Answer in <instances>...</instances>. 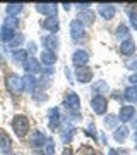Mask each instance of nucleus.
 Instances as JSON below:
<instances>
[{
    "instance_id": "nucleus-34",
    "label": "nucleus",
    "mask_w": 137,
    "mask_h": 155,
    "mask_svg": "<svg viewBox=\"0 0 137 155\" xmlns=\"http://www.w3.org/2000/svg\"><path fill=\"white\" fill-rule=\"evenodd\" d=\"M79 155H96V152L91 147H88V145H82L79 148Z\"/></svg>"
},
{
    "instance_id": "nucleus-9",
    "label": "nucleus",
    "mask_w": 137,
    "mask_h": 155,
    "mask_svg": "<svg viewBox=\"0 0 137 155\" xmlns=\"http://www.w3.org/2000/svg\"><path fill=\"white\" fill-rule=\"evenodd\" d=\"M70 35H72V40H74V41H79V40L86 35L84 33V26H82L77 19L70 22Z\"/></svg>"
},
{
    "instance_id": "nucleus-26",
    "label": "nucleus",
    "mask_w": 137,
    "mask_h": 155,
    "mask_svg": "<svg viewBox=\"0 0 137 155\" xmlns=\"http://www.w3.org/2000/svg\"><path fill=\"white\" fill-rule=\"evenodd\" d=\"M123 98H125L127 102H137V88H134V86L125 88V91H123Z\"/></svg>"
},
{
    "instance_id": "nucleus-13",
    "label": "nucleus",
    "mask_w": 137,
    "mask_h": 155,
    "mask_svg": "<svg viewBox=\"0 0 137 155\" xmlns=\"http://www.w3.org/2000/svg\"><path fill=\"white\" fill-rule=\"evenodd\" d=\"M134 114H135V109L132 105H123L120 109V112H118V121H122V122L130 121L132 117H134Z\"/></svg>"
},
{
    "instance_id": "nucleus-30",
    "label": "nucleus",
    "mask_w": 137,
    "mask_h": 155,
    "mask_svg": "<svg viewBox=\"0 0 137 155\" xmlns=\"http://www.w3.org/2000/svg\"><path fill=\"white\" fill-rule=\"evenodd\" d=\"M72 138H74V127H67L65 131L62 133V141L64 143H70Z\"/></svg>"
},
{
    "instance_id": "nucleus-33",
    "label": "nucleus",
    "mask_w": 137,
    "mask_h": 155,
    "mask_svg": "<svg viewBox=\"0 0 137 155\" xmlns=\"http://www.w3.org/2000/svg\"><path fill=\"white\" fill-rule=\"evenodd\" d=\"M117 122H118V117H117V116H111V114H110V116L104 117V124L110 126V127H115Z\"/></svg>"
},
{
    "instance_id": "nucleus-41",
    "label": "nucleus",
    "mask_w": 137,
    "mask_h": 155,
    "mask_svg": "<svg viewBox=\"0 0 137 155\" xmlns=\"http://www.w3.org/2000/svg\"><path fill=\"white\" fill-rule=\"evenodd\" d=\"M34 50H36V45L31 41V43H29V52H34Z\"/></svg>"
},
{
    "instance_id": "nucleus-23",
    "label": "nucleus",
    "mask_w": 137,
    "mask_h": 155,
    "mask_svg": "<svg viewBox=\"0 0 137 155\" xmlns=\"http://www.w3.org/2000/svg\"><path fill=\"white\" fill-rule=\"evenodd\" d=\"M22 81H24V90L29 91V93H34V90H36V79H34V76H26Z\"/></svg>"
},
{
    "instance_id": "nucleus-14",
    "label": "nucleus",
    "mask_w": 137,
    "mask_h": 155,
    "mask_svg": "<svg viewBox=\"0 0 137 155\" xmlns=\"http://www.w3.org/2000/svg\"><path fill=\"white\" fill-rule=\"evenodd\" d=\"M98 12L101 14V17L103 19H111V17L115 16V7L110 5V4H99L98 5Z\"/></svg>"
},
{
    "instance_id": "nucleus-10",
    "label": "nucleus",
    "mask_w": 137,
    "mask_h": 155,
    "mask_svg": "<svg viewBox=\"0 0 137 155\" xmlns=\"http://www.w3.org/2000/svg\"><path fill=\"white\" fill-rule=\"evenodd\" d=\"M57 4H36V11L39 12V14H45V16H57Z\"/></svg>"
},
{
    "instance_id": "nucleus-12",
    "label": "nucleus",
    "mask_w": 137,
    "mask_h": 155,
    "mask_svg": "<svg viewBox=\"0 0 137 155\" xmlns=\"http://www.w3.org/2000/svg\"><path fill=\"white\" fill-rule=\"evenodd\" d=\"M48 119H50V127L55 129V127L60 126V121H62V116H60V110L57 107H51L48 110Z\"/></svg>"
},
{
    "instance_id": "nucleus-37",
    "label": "nucleus",
    "mask_w": 137,
    "mask_h": 155,
    "mask_svg": "<svg viewBox=\"0 0 137 155\" xmlns=\"http://www.w3.org/2000/svg\"><path fill=\"white\" fill-rule=\"evenodd\" d=\"M48 84H50V79H43V81L39 79V86H41V88H46Z\"/></svg>"
},
{
    "instance_id": "nucleus-11",
    "label": "nucleus",
    "mask_w": 137,
    "mask_h": 155,
    "mask_svg": "<svg viewBox=\"0 0 137 155\" xmlns=\"http://www.w3.org/2000/svg\"><path fill=\"white\" fill-rule=\"evenodd\" d=\"M64 105L69 109V110H79V107H81V100L77 97L76 93H69L64 100Z\"/></svg>"
},
{
    "instance_id": "nucleus-29",
    "label": "nucleus",
    "mask_w": 137,
    "mask_h": 155,
    "mask_svg": "<svg viewBox=\"0 0 137 155\" xmlns=\"http://www.w3.org/2000/svg\"><path fill=\"white\" fill-rule=\"evenodd\" d=\"M12 57H14V61L16 62H24L27 59V52L26 50H22V48H19V50H16V52L12 54Z\"/></svg>"
},
{
    "instance_id": "nucleus-39",
    "label": "nucleus",
    "mask_w": 137,
    "mask_h": 155,
    "mask_svg": "<svg viewBox=\"0 0 137 155\" xmlns=\"http://www.w3.org/2000/svg\"><path fill=\"white\" fill-rule=\"evenodd\" d=\"M108 155H120V152H118V150H115V148H110Z\"/></svg>"
},
{
    "instance_id": "nucleus-8",
    "label": "nucleus",
    "mask_w": 137,
    "mask_h": 155,
    "mask_svg": "<svg viewBox=\"0 0 137 155\" xmlns=\"http://www.w3.org/2000/svg\"><path fill=\"white\" fill-rule=\"evenodd\" d=\"M88 61H89V54L86 52V50H76V52H74V55H72V62H74L77 67L86 66Z\"/></svg>"
},
{
    "instance_id": "nucleus-20",
    "label": "nucleus",
    "mask_w": 137,
    "mask_h": 155,
    "mask_svg": "<svg viewBox=\"0 0 137 155\" xmlns=\"http://www.w3.org/2000/svg\"><path fill=\"white\" fill-rule=\"evenodd\" d=\"M55 62H57L55 52H48V50H43L41 52V64L43 66H53Z\"/></svg>"
},
{
    "instance_id": "nucleus-24",
    "label": "nucleus",
    "mask_w": 137,
    "mask_h": 155,
    "mask_svg": "<svg viewBox=\"0 0 137 155\" xmlns=\"http://www.w3.org/2000/svg\"><path fill=\"white\" fill-rule=\"evenodd\" d=\"M115 35H117V38H118V40L125 41V40H129V35H130V31H129V28H127L125 24H120V26L117 28Z\"/></svg>"
},
{
    "instance_id": "nucleus-15",
    "label": "nucleus",
    "mask_w": 137,
    "mask_h": 155,
    "mask_svg": "<svg viewBox=\"0 0 137 155\" xmlns=\"http://www.w3.org/2000/svg\"><path fill=\"white\" fill-rule=\"evenodd\" d=\"M12 148V140L9 134L0 133V153H9Z\"/></svg>"
},
{
    "instance_id": "nucleus-44",
    "label": "nucleus",
    "mask_w": 137,
    "mask_h": 155,
    "mask_svg": "<svg viewBox=\"0 0 137 155\" xmlns=\"http://www.w3.org/2000/svg\"><path fill=\"white\" fill-rule=\"evenodd\" d=\"M96 155H103V153H96Z\"/></svg>"
},
{
    "instance_id": "nucleus-21",
    "label": "nucleus",
    "mask_w": 137,
    "mask_h": 155,
    "mask_svg": "<svg viewBox=\"0 0 137 155\" xmlns=\"http://www.w3.org/2000/svg\"><path fill=\"white\" fill-rule=\"evenodd\" d=\"M14 36H16V29H11V28L2 26V29H0V40H2V41L9 43V41L14 38Z\"/></svg>"
},
{
    "instance_id": "nucleus-5",
    "label": "nucleus",
    "mask_w": 137,
    "mask_h": 155,
    "mask_svg": "<svg viewBox=\"0 0 137 155\" xmlns=\"http://www.w3.org/2000/svg\"><path fill=\"white\" fill-rule=\"evenodd\" d=\"M22 67H24V71L29 72V74H36V72L41 71V64H39V61L34 59V57H27L26 61L22 62Z\"/></svg>"
},
{
    "instance_id": "nucleus-27",
    "label": "nucleus",
    "mask_w": 137,
    "mask_h": 155,
    "mask_svg": "<svg viewBox=\"0 0 137 155\" xmlns=\"http://www.w3.org/2000/svg\"><path fill=\"white\" fill-rule=\"evenodd\" d=\"M108 84L104 83V81H96V83L93 84V91H94V95H101V93H104V91H108Z\"/></svg>"
},
{
    "instance_id": "nucleus-42",
    "label": "nucleus",
    "mask_w": 137,
    "mask_h": 155,
    "mask_svg": "<svg viewBox=\"0 0 137 155\" xmlns=\"http://www.w3.org/2000/svg\"><path fill=\"white\" fill-rule=\"evenodd\" d=\"M33 155H43V152H41V153H39L38 150H34V152H33Z\"/></svg>"
},
{
    "instance_id": "nucleus-6",
    "label": "nucleus",
    "mask_w": 137,
    "mask_h": 155,
    "mask_svg": "<svg viewBox=\"0 0 137 155\" xmlns=\"http://www.w3.org/2000/svg\"><path fill=\"white\" fill-rule=\"evenodd\" d=\"M76 76H77V81H79V83H82V84H84V83H89V81L93 79V71H91L88 66L77 67Z\"/></svg>"
},
{
    "instance_id": "nucleus-16",
    "label": "nucleus",
    "mask_w": 137,
    "mask_h": 155,
    "mask_svg": "<svg viewBox=\"0 0 137 155\" xmlns=\"http://www.w3.org/2000/svg\"><path fill=\"white\" fill-rule=\"evenodd\" d=\"M41 26H43L45 29L51 31V33H57V31H58V19H57V16L46 17V19L41 22Z\"/></svg>"
},
{
    "instance_id": "nucleus-4",
    "label": "nucleus",
    "mask_w": 137,
    "mask_h": 155,
    "mask_svg": "<svg viewBox=\"0 0 137 155\" xmlns=\"http://www.w3.org/2000/svg\"><path fill=\"white\" fill-rule=\"evenodd\" d=\"M46 136H45V133L41 131V129H36V131H33V133L29 134V143H31V147H33L34 150L39 148V147H45V143H46Z\"/></svg>"
},
{
    "instance_id": "nucleus-31",
    "label": "nucleus",
    "mask_w": 137,
    "mask_h": 155,
    "mask_svg": "<svg viewBox=\"0 0 137 155\" xmlns=\"http://www.w3.org/2000/svg\"><path fill=\"white\" fill-rule=\"evenodd\" d=\"M17 24H19V21H17V17H7L5 21H4V24L2 26H5V28H11V29H16Z\"/></svg>"
},
{
    "instance_id": "nucleus-28",
    "label": "nucleus",
    "mask_w": 137,
    "mask_h": 155,
    "mask_svg": "<svg viewBox=\"0 0 137 155\" xmlns=\"http://www.w3.org/2000/svg\"><path fill=\"white\" fill-rule=\"evenodd\" d=\"M22 41H24V36L21 33H16V36L9 41V48H19L22 45Z\"/></svg>"
},
{
    "instance_id": "nucleus-7",
    "label": "nucleus",
    "mask_w": 137,
    "mask_h": 155,
    "mask_svg": "<svg viewBox=\"0 0 137 155\" xmlns=\"http://www.w3.org/2000/svg\"><path fill=\"white\" fill-rule=\"evenodd\" d=\"M94 12L91 11V9H81V11H79V19H77V21L81 22L82 26H91V24H93L94 22Z\"/></svg>"
},
{
    "instance_id": "nucleus-35",
    "label": "nucleus",
    "mask_w": 137,
    "mask_h": 155,
    "mask_svg": "<svg viewBox=\"0 0 137 155\" xmlns=\"http://www.w3.org/2000/svg\"><path fill=\"white\" fill-rule=\"evenodd\" d=\"M129 81H130V84L134 88H137V72H132L130 76H129Z\"/></svg>"
},
{
    "instance_id": "nucleus-43",
    "label": "nucleus",
    "mask_w": 137,
    "mask_h": 155,
    "mask_svg": "<svg viewBox=\"0 0 137 155\" xmlns=\"http://www.w3.org/2000/svg\"><path fill=\"white\" fill-rule=\"evenodd\" d=\"M134 140H135V143H137V131H135V134H134Z\"/></svg>"
},
{
    "instance_id": "nucleus-19",
    "label": "nucleus",
    "mask_w": 137,
    "mask_h": 155,
    "mask_svg": "<svg viewBox=\"0 0 137 155\" xmlns=\"http://www.w3.org/2000/svg\"><path fill=\"white\" fill-rule=\"evenodd\" d=\"M127 136H129V127L127 126H118L115 129V133H113V138H115V141H118V143H123L127 140Z\"/></svg>"
},
{
    "instance_id": "nucleus-18",
    "label": "nucleus",
    "mask_w": 137,
    "mask_h": 155,
    "mask_svg": "<svg viewBox=\"0 0 137 155\" xmlns=\"http://www.w3.org/2000/svg\"><path fill=\"white\" fill-rule=\"evenodd\" d=\"M43 43H45V48L48 50V52H53V50L58 48V36L57 35H48L46 38L43 40Z\"/></svg>"
},
{
    "instance_id": "nucleus-36",
    "label": "nucleus",
    "mask_w": 137,
    "mask_h": 155,
    "mask_svg": "<svg viewBox=\"0 0 137 155\" xmlns=\"http://www.w3.org/2000/svg\"><path fill=\"white\" fill-rule=\"evenodd\" d=\"M125 67H127V69H134V71H135V69H137V59H132V61H129V62L125 64Z\"/></svg>"
},
{
    "instance_id": "nucleus-25",
    "label": "nucleus",
    "mask_w": 137,
    "mask_h": 155,
    "mask_svg": "<svg viewBox=\"0 0 137 155\" xmlns=\"http://www.w3.org/2000/svg\"><path fill=\"white\" fill-rule=\"evenodd\" d=\"M127 14H129V19L132 22V28L137 29V5H129L127 7Z\"/></svg>"
},
{
    "instance_id": "nucleus-32",
    "label": "nucleus",
    "mask_w": 137,
    "mask_h": 155,
    "mask_svg": "<svg viewBox=\"0 0 137 155\" xmlns=\"http://www.w3.org/2000/svg\"><path fill=\"white\" fill-rule=\"evenodd\" d=\"M45 152H46V155H53L55 153V143H53L51 138L46 140V143H45Z\"/></svg>"
},
{
    "instance_id": "nucleus-1",
    "label": "nucleus",
    "mask_w": 137,
    "mask_h": 155,
    "mask_svg": "<svg viewBox=\"0 0 137 155\" xmlns=\"http://www.w3.org/2000/svg\"><path fill=\"white\" fill-rule=\"evenodd\" d=\"M12 129H14V133L19 138L26 136L27 131H29V121H27V117L26 116H16L14 121H12Z\"/></svg>"
},
{
    "instance_id": "nucleus-3",
    "label": "nucleus",
    "mask_w": 137,
    "mask_h": 155,
    "mask_svg": "<svg viewBox=\"0 0 137 155\" xmlns=\"http://www.w3.org/2000/svg\"><path fill=\"white\" fill-rule=\"evenodd\" d=\"M91 109H93L98 116H103L106 109H108V100L104 98L103 95H94L91 100Z\"/></svg>"
},
{
    "instance_id": "nucleus-17",
    "label": "nucleus",
    "mask_w": 137,
    "mask_h": 155,
    "mask_svg": "<svg viewBox=\"0 0 137 155\" xmlns=\"http://www.w3.org/2000/svg\"><path fill=\"white\" fill-rule=\"evenodd\" d=\"M120 52H122V55H125V57L132 55V54L135 52V43H134V40L129 38V40H125V41H122Z\"/></svg>"
},
{
    "instance_id": "nucleus-2",
    "label": "nucleus",
    "mask_w": 137,
    "mask_h": 155,
    "mask_svg": "<svg viewBox=\"0 0 137 155\" xmlns=\"http://www.w3.org/2000/svg\"><path fill=\"white\" fill-rule=\"evenodd\" d=\"M5 86H7V90L14 95H19V93L24 91V81H22V78L19 76V74H11V76L7 78Z\"/></svg>"
},
{
    "instance_id": "nucleus-38",
    "label": "nucleus",
    "mask_w": 137,
    "mask_h": 155,
    "mask_svg": "<svg viewBox=\"0 0 137 155\" xmlns=\"http://www.w3.org/2000/svg\"><path fill=\"white\" fill-rule=\"evenodd\" d=\"M46 98H48V97H46V95H34V100H46Z\"/></svg>"
},
{
    "instance_id": "nucleus-22",
    "label": "nucleus",
    "mask_w": 137,
    "mask_h": 155,
    "mask_svg": "<svg viewBox=\"0 0 137 155\" xmlns=\"http://www.w3.org/2000/svg\"><path fill=\"white\" fill-rule=\"evenodd\" d=\"M22 9H24L22 4H9V5H7V16L9 17H17V14L22 12Z\"/></svg>"
},
{
    "instance_id": "nucleus-40",
    "label": "nucleus",
    "mask_w": 137,
    "mask_h": 155,
    "mask_svg": "<svg viewBox=\"0 0 137 155\" xmlns=\"http://www.w3.org/2000/svg\"><path fill=\"white\" fill-rule=\"evenodd\" d=\"M62 155H74V153H72V150H70V148H65L64 152H62Z\"/></svg>"
}]
</instances>
